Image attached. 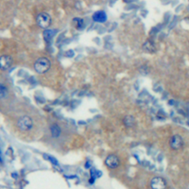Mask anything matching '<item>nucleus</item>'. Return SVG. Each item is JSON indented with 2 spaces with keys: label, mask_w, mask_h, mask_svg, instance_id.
I'll return each instance as SVG.
<instances>
[{
  "label": "nucleus",
  "mask_w": 189,
  "mask_h": 189,
  "mask_svg": "<svg viewBox=\"0 0 189 189\" xmlns=\"http://www.w3.org/2000/svg\"><path fill=\"white\" fill-rule=\"evenodd\" d=\"M45 124L37 117L23 113L11 118L6 125L16 137L25 142H33L42 138Z\"/></svg>",
  "instance_id": "1"
},
{
  "label": "nucleus",
  "mask_w": 189,
  "mask_h": 189,
  "mask_svg": "<svg viewBox=\"0 0 189 189\" xmlns=\"http://www.w3.org/2000/svg\"><path fill=\"white\" fill-rule=\"evenodd\" d=\"M50 67L51 63L50 60L47 58H45V57L37 59L34 64L35 70L36 71V73L39 74L46 73L50 69Z\"/></svg>",
  "instance_id": "2"
},
{
  "label": "nucleus",
  "mask_w": 189,
  "mask_h": 189,
  "mask_svg": "<svg viewBox=\"0 0 189 189\" xmlns=\"http://www.w3.org/2000/svg\"><path fill=\"white\" fill-rule=\"evenodd\" d=\"M51 22H52L51 17L49 14L46 13H41L36 17L37 24L44 29H47L50 26Z\"/></svg>",
  "instance_id": "3"
},
{
  "label": "nucleus",
  "mask_w": 189,
  "mask_h": 189,
  "mask_svg": "<svg viewBox=\"0 0 189 189\" xmlns=\"http://www.w3.org/2000/svg\"><path fill=\"white\" fill-rule=\"evenodd\" d=\"M151 189H166L167 182L166 180L161 176H155L150 182Z\"/></svg>",
  "instance_id": "4"
},
{
  "label": "nucleus",
  "mask_w": 189,
  "mask_h": 189,
  "mask_svg": "<svg viewBox=\"0 0 189 189\" xmlns=\"http://www.w3.org/2000/svg\"><path fill=\"white\" fill-rule=\"evenodd\" d=\"M120 159L115 155H110L106 157L105 160V164L109 168L115 169L120 166Z\"/></svg>",
  "instance_id": "5"
},
{
  "label": "nucleus",
  "mask_w": 189,
  "mask_h": 189,
  "mask_svg": "<svg viewBox=\"0 0 189 189\" xmlns=\"http://www.w3.org/2000/svg\"><path fill=\"white\" fill-rule=\"evenodd\" d=\"M183 139L179 135H174L169 140V146L173 150H179L183 146Z\"/></svg>",
  "instance_id": "6"
},
{
  "label": "nucleus",
  "mask_w": 189,
  "mask_h": 189,
  "mask_svg": "<svg viewBox=\"0 0 189 189\" xmlns=\"http://www.w3.org/2000/svg\"><path fill=\"white\" fill-rule=\"evenodd\" d=\"M13 60L9 55H3L0 57V69L2 70H7L11 67Z\"/></svg>",
  "instance_id": "7"
},
{
  "label": "nucleus",
  "mask_w": 189,
  "mask_h": 189,
  "mask_svg": "<svg viewBox=\"0 0 189 189\" xmlns=\"http://www.w3.org/2000/svg\"><path fill=\"white\" fill-rule=\"evenodd\" d=\"M92 19L96 22H105L107 19V16H106V13L104 11H96L93 15H92Z\"/></svg>",
  "instance_id": "8"
},
{
  "label": "nucleus",
  "mask_w": 189,
  "mask_h": 189,
  "mask_svg": "<svg viewBox=\"0 0 189 189\" xmlns=\"http://www.w3.org/2000/svg\"><path fill=\"white\" fill-rule=\"evenodd\" d=\"M123 123H124V126L128 127V128H131V127L135 126V124H136L135 118L131 115L125 116L123 119Z\"/></svg>",
  "instance_id": "9"
},
{
  "label": "nucleus",
  "mask_w": 189,
  "mask_h": 189,
  "mask_svg": "<svg viewBox=\"0 0 189 189\" xmlns=\"http://www.w3.org/2000/svg\"><path fill=\"white\" fill-rule=\"evenodd\" d=\"M55 33H56V31L53 30H45L44 33H43L44 40L46 41L47 42H50V41L52 40V38H53V36H54Z\"/></svg>",
  "instance_id": "10"
},
{
  "label": "nucleus",
  "mask_w": 189,
  "mask_h": 189,
  "mask_svg": "<svg viewBox=\"0 0 189 189\" xmlns=\"http://www.w3.org/2000/svg\"><path fill=\"white\" fill-rule=\"evenodd\" d=\"M143 50L148 53H154L155 52L156 49L155 44H154V43L151 41H147L143 44Z\"/></svg>",
  "instance_id": "11"
},
{
  "label": "nucleus",
  "mask_w": 189,
  "mask_h": 189,
  "mask_svg": "<svg viewBox=\"0 0 189 189\" xmlns=\"http://www.w3.org/2000/svg\"><path fill=\"white\" fill-rule=\"evenodd\" d=\"M8 94V89L5 84L0 83V100L5 99Z\"/></svg>",
  "instance_id": "12"
},
{
  "label": "nucleus",
  "mask_w": 189,
  "mask_h": 189,
  "mask_svg": "<svg viewBox=\"0 0 189 189\" xmlns=\"http://www.w3.org/2000/svg\"><path fill=\"white\" fill-rule=\"evenodd\" d=\"M43 157H44L46 160H47V161H49L50 163H52V165L53 166H55V167H57V168H60L59 162L57 161V160L55 159V157H53L52 156L49 155H47V154H44V155H43Z\"/></svg>",
  "instance_id": "13"
},
{
  "label": "nucleus",
  "mask_w": 189,
  "mask_h": 189,
  "mask_svg": "<svg viewBox=\"0 0 189 189\" xmlns=\"http://www.w3.org/2000/svg\"><path fill=\"white\" fill-rule=\"evenodd\" d=\"M73 22L75 23V28L79 30H81L84 28V20L82 18H75L73 19Z\"/></svg>",
  "instance_id": "14"
},
{
  "label": "nucleus",
  "mask_w": 189,
  "mask_h": 189,
  "mask_svg": "<svg viewBox=\"0 0 189 189\" xmlns=\"http://www.w3.org/2000/svg\"><path fill=\"white\" fill-rule=\"evenodd\" d=\"M0 163H3V159L1 157H0Z\"/></svg>",
  "instance_id": "15"
},
{
  "label": "nucleus",
  "mask_w": 189,
  "mask_h": 189,
  "mask_svg": "<svg viewBox=\"0 0 189 189\" xmlns=\"http://www.w3.org/2000/svg\"><path fill=\"white\" fill-rule=\"evenodd\" d=\"M2 154V151H1V149H0V155H1Z\"/></svg>",
  "instance_id": "16"
}]
</instances>
